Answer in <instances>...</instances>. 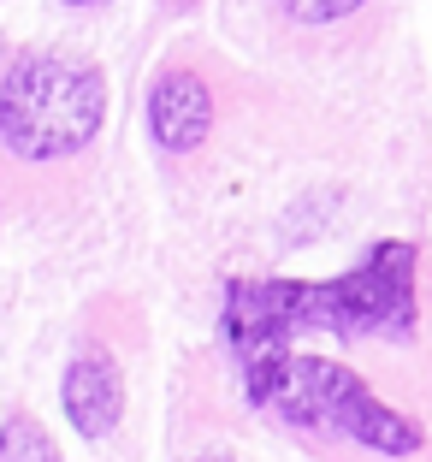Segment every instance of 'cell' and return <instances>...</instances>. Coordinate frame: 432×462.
<instances>
[{"mask_svg": "<svg viewBox=\"0 0 432 462\" xmlns=\"http://www.w3.org/2000/svg\"><path fill=\"white\" fill-rule=\"evenodd\" d=\"M415 249L409 244H379L355 273L332 279V285H237L231 291L225 327L237 338L249 380H261L284 350L290 332H403L415 320Z\"/></svg>", "mask_w": 432, "mask_h": 462, "instance_id": "cell-1", "label": "cell"}, {"mask_svg": "<svg viewBox=\"0 0 432 462\" xmlns=\"http://www.w3.org/2000/svg\"><path fill=\"white\" fill-rule=\"evenodd\" d=\"M107 119L101 71L66 54H24L0 83V149L18 161H71Z\"/></svg>", "mask_w": 432, "mask_h": 462, "instance_id": "cell-2", "label": "cell"}, {"mask_svg": "<svg viewBox=\"0 0 432 462\" xmlns=\"http://www.w3.org/2000/svg\"><path fill=\"white\" fill-rule=\"evenodd\" d=\"M249 397L279 409L290 427H332V433L355 439V445L379 450V457H415L420 450V427L391 415L385 403H373L350 367L326 362V356L284 350L261 380H249Z\"/></svg>", "mask_w": 432, "mask_h": 462, "instance_id": "cell-3", "label": "cell"}, {"mask_svg": "<svg viewBox=\"0 0 432 462\" xmlns=\"http://www.w3.org/2000/svg\"><path fill=\"white\" fill-rule=\"evenodd\" d=\"M207 125H214V96L196 71H166L149 96V131L166 154H189L202 149Z\"/></svg>", "mask_w": 432, "mask_h": 462, "instance_id": "cell-4", "label": "cell"}, {"mask_svg": "<svg viewBox=\"0 0 432 462\" xmlns=\"http://www.w3.org/2000/svg\"><path fill=\"white\" fill-rule=\"evenodd\" d=\"M119 409H124V380H119V367H113V356H78L71 374H66L71 427H78L83 439H101V433H113Z\"/></svg>", "mask_w": 432, "mask_h": 462, "instance_id": "cell-5", "label": "cell"}, {"mask_svg": "<svg viewBox=\"0 0 432 462\" xmlns=\"http://www.w3.org/2000/svg\"><path fill=\"white\" fill-rule=\"evenodd\" d=\"M0 462H60V450L30 415H13V421L0 427Z\"/></svg>", "mask_w": 432, "mask_h": 462, "instance_id": "cell-6", "label": "cell"}, {"mask_svg": "<svg viewBox=\"0 0 432 462\" xmlns=\"http://www.w3.org/2000/svg\"><path fill=\"white\" fill-rule=\"evenodd\" d=\"M279 6L297 18V24H332L338 13H350V6H362V0H279Z\"/></svg>", "mask_w": 432, "mask_h": 462, "instance_id": "cell-7", "label": "cell"}, {"mask_svg": "<svg viewBox=\"0 0 432 462\" xmlns=\"http://www.w3.org/2000/svg\"><path fill=\"white\" fill-rule=\"evenodd\" d=\"M66 6H101V0H66Z\"/></svg>", "mask_w": 432, "mask_h": 462, "instance_id": "cell-8", "label": "cell"}]
</instances>
